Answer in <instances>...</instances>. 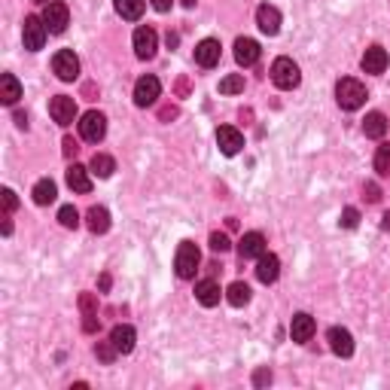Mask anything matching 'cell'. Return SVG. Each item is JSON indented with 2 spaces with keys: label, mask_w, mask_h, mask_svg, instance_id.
<instances>
[{
  "label": "cell",
  "mask_w": 390,
  "mask_h": 390,
  "mask_svg": "<svg viewBox=\"0 0 390 390\" xmlns=\"http://www.w3.org/2000/svg\"><path fill=\"white\" fill-rule=\"evenodd\" d=\"M110 342L116 345L119 354H131L134 351V342H138V332H134V326H129V323H119V326H113Z\"/></svg>",
  "instance_id": "cell-15"
},
{
  "label": "cell",
  "mask_w": 390,
  "mask_h": 390,
  "mask_svg": "<svg viewBox=\"0 0 390 390\" xmlns=\"http://www.w3.org/2000/svg\"><path fill=\"white\" fill-rule=\"evenodd\" d=\"M116 345H113V342H98V347H95V357L98 360H101V363H113V360H116Z\"/></svg>",
  "instance_id": "cell-33"
},
{
  "label": "cell",
  "mask_w": 390,
  "mask_h": 390,
  "mask_svg": "<svg viewBox=\"0 0 390 390\" xmlns=\"http://www.w3.org/2000/svg\"><path fill=\"white\" fill-rule=\"evenodd\" d=\"M363 131H366V138H384V131H387V119H384V113H369V116L363 119Z\"/></svg>",
  "instance_id": "cell-26"
},
{
  "label": "cell",
  "mask_w": 390,
  "mask_h": 390,
  "mask_svg": "<svg viewBox=\"0 0 390 390\" xmlns=\"http://www.w3.org/2000/svg\"><path fill=\"white\" fill-rule=\"evenodd\" d=\"M19 98H22V86H19V80L12 74H3V76H0V101L12 107Z\"/></svg>",
  "instance_id": "cell-23"
},
{
  "label": "cell",
  "mask_w": 390,
  "mask_h": 390,
  "mask_svg": "<svg viewBox=\"0 0 390 390\" xmlns=\"http://www.w3.org/2000/svg\"><path fill=\"white\" fill-rule=\"evenodd\" d=\"M52 70H55L58 80L74 83L76 76H80V58H76L70 49H61V52H55V58H52Z\"/></svg>",
  "instance_id": "cell-7"
},
{
  "label": "cell",
  "mask_w": 390,
  "mask_h": 390,
  "mask_svg": "<svg viewBox=\"0 0 390 390\" xmlns=\"http://www.w3.org/2000/svg\"><path fill=\"white\" fill-rule=\"evenodd\" d=\"M281 274V259L274 257V253H262L259 262H257V278L262 283H274Z\"/></svg>",
  "instance_id": "cell-19"
},
{
  "label": "cell",
  "mask_w": 390,
  "mask_h": 390,
  "mask_svg": "<svg viewBox=\"0 0 390 390\" xmlns=\"http://www.w3.org/2000/svg\"><path fill=\"white\" fill-rule=\"evenodd\" d=\"M226 299H229V305H235V308H241V305L250 302V287H247L244 281H235L229 290H226Z\"/></svg>",
  "instance_id": "cell-28"
},
{
  "label": "cell",
  "mask_w": 390,
  "mask_h": 390,
  "mask_svg": "<svg viewBox=\"0 0 390 390\" xmlns=\"http://www.w3.org/2000/svg\"><path fill=\"white\" fill-rule=\"evenodd\" d=\"M338 223H342L345 229H354V226L360 223V214H357V208H345V210H342V219H338Z\"/></svg>",
  "instance_id": "cell-35"
},
{
  "label": "cell",
  "mask_w": 390,
  "mask_h": 390,
  "mask_svg": "<svg viewBox=\"0 0 390 390\" xmlns=\"http://www.w3.org/2000/svg\"><path fill=\"white\" fill-rule=\"evenodd\" d=\"M219 55H223V46H219V40H202V43L195 46V61L202 67H217L219 65Z\"/></svg>",
  "instance_id": "cell-13"
},
{
  "label": "cell",
  "mask_w": 390,
  "mask_h": 390,
  "mask_svg": "<svg viewBox=\"0 0 390 390\" xmlns=\"http://www.w3.org/2000/svg\"><path fill=\"white\" fill-rule=\"evenodd\" d=\"M91 174H95V177H110L113 171H116V162H113L110 159V155H104V153H95V155H91Z\"/></svg>",
  "instance_id": "cell-29"
},
{
  "label": "cell",
  "mask_w": 390,
  "mask_h": 390,
  "mask_svg": "<svg viewBox=\"0 0 390 390\" xmlns=\"http://www.w3.org/2000/svg\"><path fill=\"white\" fill-rule=\"evenodd\" d=\"M113 6H116V12L122 19L138 22V19L144 16V10H147V0H113Z\"/></svg>",
  "instance_id": "cell-25"
},
{
  "label": "cell",
  "mask_w": 390,
  "mask_h": 390,
  "mask_svg": "<svg viewBox=\"0 0 390 390\" xmlns=\"http://www.w3.org/2000/svg\"><path fill=\"white\" fill-rule=\"evenodd\" d=\"M272 83L278 89H296L302 83V74H299V65L293 58H278L272 65Z\"/></svg>",
  "instance_id": "cell-3"
},
{
  "label": "cell",
  "mask_w": 390,
  "mask_h": 390,
  "mask_svg": "<svg viewBox=\"0 0 390 390\" xmlns=\"http://www.w3.org/2000/svg\"><path fill=\"white\" fill-rule=\"evenodd\" d=\"M360 65H363L366 74H384V67H387V52H384L381 46H369Z\"/></svg>",
  "instance_id": "cell-22"
},
{
  "label": "cell",
  "mask_w": 390,
  "mask_h": 390,
  "mask_svg": "<svg viewBox=\"0 0 390 390\" xmlns=\"http://www.w3.org/2000/svg\"><path fill=\"white\" fill-rule=\"evenodd\" d=\"M159 95H162V83L155 76H140L134 83V104L138 107H150V104L159 101Z\"/></svg>",
  "instance_id": "cell-8"
},
{
  "label": "cell",
  "mask_w": 390,
  "mask_h": 390,
  "mask_svg": "<svg viewBox=\"0 0 390 390\" xmlns=\"http://www.w3.org/2000/svg\"><path fill=\"white\" fill-rule=\"evenodd\" d=\"M180 3H183V6H195V0H180Z\"/></svg>",
  "instance_id": "cell-43"
},
{
  "label": "cell",
  "mask_w": 390,
  "mask_h": 390,
  "mask_svg": "<svg viewBox=\"0 0 390 390\" xmlns=\"http://www.w3.org/2000/svg\"><path fill=\"white\" fill-rule=\"evenodd\" d=\"M336 98H338V107L342 110H360L366 104V86L360 80L345 76V80H338V86H336Z\"/></svg>",
  "instance_id": "cell-1"
},
{
  "label": "cell",
  "mask_w": 390,
  "mask_h": 390,
  "mask_svg": "<svg viewBox=\"0 0 390 390\" xmlns=\"http://www.w3.org/2000/svg\"><path fill=\"white\" fill-rule=\"evenodd\" d=\"M76 150H80V147L74 144V138H65V155H74Z\"/></svg>",
  "instance_id": "cell-41"
},
{
  "label": "cell",
  "mask_w": 390,
  "mask_h": 390,
  "mask_svg": "<svg viewBox=\"0 0 390 390\" xmlns=\"http://www.w3.org/2000/svg\"><path fill=\"white\" fill-rule=\"evenodd\" d=\"M268 381H272V372H268V369H259L257 375H253V384L257 387H262V384H268Z\"/></svg>",
  "instance_id": "cell-38"
},
{
  "label": "cell",
  "mask_w": 390,
  "mask_h": 390,
  "mask_svg": "<svg viewBox=\"0 0 390 390\" xmlns=\"http://www.w3.org/2000/svg\"><path fill=\"white\" fill-rule=\"evenodd\" d=\"M219 296H223V290H219L217 281H198L195 283V299L204 305V308H214L219 305Z\"/></svg>",
  "instance_id": "cell-21"
},
{
  "label": "cell",
  "mask_w": 390,
  "mask_h": 390,
  "mask_svg": "<svg viewBox=\"0 0 390 390\" xmlns=\"http://www.w3.org/2000/svg\"><path fill=\"white\" fill-rule=\"evenodd\" d=\"M257 25H259V31H262V34H268V37H274V34L281 31V12L274 10V6L262 3L259 10H257Z\"/></svg>",
  "instance_id": "cell-17"
},
{
  "label": "cell",
  "mask_w": 390,
  "mask_h": 390,
  "mask_svg": "<svg viewBox=\"0 0 390 390\" xmlns=\"http://www.w3.org/2000/svg\"><path fill=\"white\" fill-rule=\"evenodd\" d=\"M80 305H83V314H95V311H98V302L91 299L89 293H83V296H80Z\"/></svg>",
  "instance_id": "cell-37"
},
{
  "label": "cell",
  "mask_w": 390,
  "mask_h": 390,
  "mask_svg": "<svg viewBox=\"0 0 390 390\" xmlns=\"http://www.w3.org/2000/svg\"><path fill=\"white\" fill-rule=\"evenodd\" d=\"M89 171L91 168H83V165H70L67 168V186L74 189V193H80V195H86V193H91V180H89Z\"/></svg>",
  "instance_id": "cell-20"
},
{
  "label": "cell",
  "mask_w": 390,
  "mask_h": 390,
  "mask_svg": "<svg viewBox=\"0 0 390 390\" xmlns=\"http://www.w3.org/2000/svg\"><path fill=\"white\" fill-rule=\"evenodd\" d=\"M134 52H138V58H153L155 55V46H159V37H155L153 28H138L134 31Z\"/></svg>",
  "instance_id": "cell-12"
},
{
  "label": "cell",
  "mask_w": 390,
  "mask_h": 390,
  "mask_svg": "<svg viewBox=\"0 0 390 390\" xmlns=\"http://www.w3.org/2000/svg\"><path fill=\"white\" fill-rule=\"evenodd\" d=\"M16 122H19V125H22V129H25V125H28V116H25V113H16Z\"/></svg>",
  "instance_id": "cell-42"
},
{
  "label": "cell",
  "mask_w": 390,
  "mask_h": 390,
  "mask_svg": "<svg viewBox=\"0 0 390 390\" xmlns=\"http://www.w3.org/2000/svg\"><path fill=\"white\" fill-rule=\"evenodd\" d=\"M244 91V76L241 74H229L226 80H219V95H238Z\"/></svg>",
  "instance_id": "cell-30"
},
{
  "label": "cell",
  "mask_w": 390,
  "mask_h": 390,
  "mask_svg": "<svg viewBox=\"0 0 390 390\" xmlns=\"http://www.w3.org/2000/svg\"><path fill=\"white\" fill-rule=\"evenodd\" d=\"M375 171L381 177H390V144H381L375 153Z\"/></svg>",
  "instance_id": "cell-31"
},
{
  "label": "cell",
  "mask_w": 390,
  "mask_h": 390,
  "mask_svg": "<svg viewBox=\"0 0 390 390\" xmlns=\"http://www.w3.org/2000/svg\"><path fill=\"white\" fill-rule=\"evenodd\" d=\"M198 262H202V253H198V247L193 244V241H183V244L177 247V259H174L177 278H183V281L195 278V272H198Z\"/></svg>",
  "instance_id": "cell-2"
},
{
  "label": "cell",
  "mask_w": 390,
  "mask_h": 390,
  "mask_svg": "<svg viewBox=\"0 0 390 390\" xmlns=\"http://www.w3.org/2000/svg\"><path fill=\"white\" fill-rule=\"evenodd\" d=\"M31 195H34V202H37V204H52L55 195H58V186H55V183L46 177V180H37V186H34Z\"/></svg>",
  "instance_id": "cell-27"
},
{
  "label": "cell",
  "mask_w": 390,
  "mask_h": 390,
  "mask_svg": "<svg viewBox=\"0 0 390 390\" xmlns=\"http://www.w3.org/2000/svg\"><path fill=\"white\" fill-rule=\"evenodd\" d=\"M381 226H384V229H390V214L384 217V223H381Z\"/></svg>",
  "instance_id": "cell-44"
},
{
  "label": "cell",
  "mask_w": 390,
  "mask_h": 390,
  "mask_svg": "<svg viewBox=\"0 0 390 390\" xmlns=\"http://www.w3.org/2000/svg\"><path fill=\"white\" fill-rule=\"evenodd\" d=\"M150 3H153V10H159V12L171 10V0H150Z\"/></svg>",
  "instance_id": "cell-39"
},
{
  "label": "cell",
  "mask_w": 390,
  "mask_h": 390,
  "mask_svg": "<svg viewBox=\"0 0 390 390\" xmlns=\"http://www.w3.org/2000/svg\"><path fill=\"white\" fill-rule=\"evenodd\" d=\"M46 34H49V28L43 19H37V16H25V22H22V40H25V49L28 52H40L46 43Z\"/></svg>",
  "instance_id": "cell-4"
},
{
  "label": "cell",
  "mask_w": 390,
  "mask_h": 390,
  "mask_svg": "<svg viewBox=\"0 0 390 390\" xmlns=\"http://www.w3.org/2000/svg\"><path fill=\"white\" fill-rule=\"evenodd\" d=\"M366 198H369V202H378V186H375V183H369V186H366Z\"/></svg>",
  "instance_id": "cell-40"
},
{
  "label": "cell",
  "mask_w": 390,
  "mask_h": 390,
  "mask_svg": "<svg viewBox=\"0 0 390 390\" xmlns=\"http://www.w3.org/2000/svg\"><path fill=\"white\" fill-rule=\"evenodd\" d=\"M329 347H332V354H338V357H351L354 354L351 332H347L345 326H332L329 329Z\"/></svg>",
  "instance_id": "cell-18"
},
{
  "label": "cell",
  "mask_w": 390,
  "mask_h": 390,
  "mask_svg": "<svg viewBox=\"0 0 390 390\" xmlns=\"http://www.w3.org/2000/svg\"><path fill=\"white\" fill-rule=\"evenodd\" d=\"M238 253H241V259H259L262 253H266V238H262V232H247V235L238 241Z\"/></svg>",
  "instance_id": "cell-14"
},
{
  "label": "cell",
  "mask_w": 390,
  "mask_h": 390,
  "mask_svg": "<svg viewBox=\"0 0 390 390\" xmlns=\"http://www.w3.org/2000/svg\"><path fill=\"white\" fill-rule=\"evenodd\" d=\"M58 223L65 226V229H76V226H80V210H76L74 204H65V208L58 210Z\"/></svg>",
  "instance_id": "cell-32"
},
{
  "label": "cell",
  "mask_w": 390,
  "mask_h": 390,
  "mask_svg": "<svg viewBox=\"0 0 390 390\" xmlns=\"http://www.w3.org/2000/svg\"><path fill=\"white\" fill-rule=\"evenodd\" d=\"M229 235H223V232H214V235H210V250L214 253H226L229 250Z\"/></svg>",
  "instance_id": "cell-34"
},
{
  "label": "cell",
  "mask_w": 390,
  "mask_h": 390,
  "mask_svg": "<svg viewBox=\"0 0 390 390\" xmlns=\"http://www.w3.org/2000/svg\"><path fill=\"white\" fill-rule=\"evenodd\" d=\"M49 113H52V119L61 125V129H67V125L76 119V101L67 95H55L52 101H49Z\"/></svg>",
  "instance_id": "cell-9"
},
{
  "label": "cell",
  "mask_w": 390,
  "mask_h": 390,
  "mask_svg": "<svg viewBox=\"0 0 390 390\" xmlns=\"http://www.w3.org/2000/svg\"><path fill=\"white\" fill-rule=\"evenodd\" d=\"M49 28V34H65V28L70 22V10L61 0H49V3L43 6V16H40Z\"/></svg>",
  "instance_id": "cell-5"
},
{
  "label": "cell",
  "mask_w": 390,
  "mask_h": 390,
  "mask_svg": "<svg viewBox=\"0 0 390 390\" xmlns=\"http://www.w3.org/2000/svg\"><path fill=\"white\" fill-rule=\"evenodd\" d=\"M104 134H107V119H104V113L89 110L86 116L80 119V138L89 140V144H98V140H104Z\"/></svg>",
  "instance_id": "cell-6"
},
{
  "label": "cell",
  "mask_w": 390,
  "mask_h": 390,
  "mask_svg": "<svg viewBox=\"0 0 390 390\" xmlns=\"http://www.w3.org/2000/svg\"><path fill=\"white\" fill-rule=\"evenodd\" d=\"M259 55H262V49L257 40H250V37H238L235 40V61L241 67H253L259 61Z\"/></svg>",
  "instance_id": "cell-11"
},
{
  "label": "cell",
  "mask_w": 390,
  "mask_h": 390,
  "mask_svg": "<svg viewBox=\"0 0 390 390\" xmlns=\"http://www.w3.org/2000/svg\"><path fill=\"white\" fill-rule=\"evenodd\" d=\"M34 3H43V6H46V3H49V0H34Z\"/></svg>",
  "instance_id": "cell-45"
},
{
  "label": "cell",
  "mask_w": 390,
  "mask_h": 390,
  "mask_svg": "<svg viewBox=\"0 0 390 390\" xmlns=\"http://www.w3.org/2000/svg\"><path fill=\"white\" fill-rule=\"evenodd\" d=\"M314 317L311 314H296L293 321H290V336H293V342H299V345H305V342H311V336H314Z\"/></svg>",
  "instance_id": "cell-16"
},
{
  "label": "cell",
  "mask_w": 390,
  "mask_h": 390,
  "mask_svg": "<svg viewBox=\"0 0 390 390\" xmlns=\"http://www.w3.org/2000/svg\"><path fill=\"white\" fill-rule=\"evenodd\" d=\"M86 226L95 235H104V232L110 229V214H107V208H89V214H86Z\"/></svg>",
  "instance_id": "cell-24"
},
{
  "label": "cell",
  "mask_w": 390,
  "mask_h": 390,
  "mask_svg": "<svg viewBox=\"0 0 390 390\" xmlns=\"http://www.w3.org/2000/svg\"><path fill=\"white\" fill-rule=\"evenodd\" d=\"M217 147L223 155H235L244 147V134L238 129H232V125H223V129H217Z\"/></svg>",
  "instance_id": "cell-10"
},
{
  "label": "cell",
  "mask_w": 390,
  "mask_h": 390,
  "mask_svg": "<svg viewBox=\"0 0 390 390\" xmlns=\"http://www.w3.org/2000/svg\"><path fill=\"white\" fill-rule=\"evenodd\" d=\"M3 208H6V214H12V210L19 208V198L12 189H3Z\"/></svg>",
  "instance_id": "cell-36"
}]
</instances>
